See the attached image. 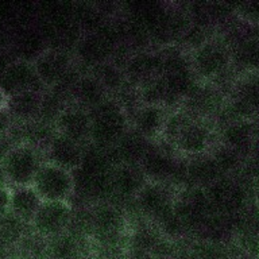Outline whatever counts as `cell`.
Segmentation results:
<instances>
[{"mask_svg": "<svg viewBox=\"0 0 259 259\" xmlns=\"http://www.w3.org/2000/svg\"><path fill=\"white\" fill-rule=\"evenodd\" d=\"M161 141L184 158L204 154L216 143L213 121L200 119L185 109H171L166 119Z\"/></svg>", "mask_w": 259, "mask_h": 259, "instance_id": "6da1fadb", "label": "cell"}, {"mask_svg": "<svg viewBox=\"0 0 259 259\" xmlns=\"http://www.w3.org/2000/svg\"><path fill=\"white\" fill-rule=\"evenodd\" d=\"M88 112L91 116L89 145L99 149L115 147L131 127L128 113L115 97H108Z\"/></svg>", "mask_w": 259, "mask_h": 259, "instance_id": "7a4b0ae2", "label": "cell"}, {"mask_svg": "<svg viewBox=\"0 0 259 259\" xmlns=\"http://www.w3.org/2000/svg\"><path fill=\"white\" fill-rule=\"evenodd\" d=\"M189 61L194 76L201 82L219 84L232 72L231 48L220 34H214L190 52Z\"/></svg>", "mask_w": 259, "mask_h": 259, "instance_id": "3957f363", "label": "cell"}, {"mask_svg": "<svg viewBox=\"0 0 259 259\" xmlns=\"http://www.w3.org/2000/svg\"><path fill=\"white\" fill-rule=\"evenodd\" d=\"M204 192L213 213L240 218L250 206V192L238 176H224Z\"/></svg>", "mask_w": 259, "mask_h": 259, "instance_id": "277c9868", "label": "cell"}, {"mask_svg": "<svg viewBox=\"0 0 259 259\" xmlns=\"http://www.w3.org/2000/svg\"><path fill=\"white\" fill-rule=\"evenodd\" d=\"M44 163V155L39 147L20 142L8 150L0 161V170L10 188L31 185L36 171Z\"/></svg>", "mask_w": 259, "mask_h": 259, "instance_id": "5b68a950", "label": "cell"}, {"mask_svg": "<svg viewBox=\"0 0 259 259\" xmlns=\"http://www.w3.org/2000/svg\"><path fill=\"white\" fill-rule=\"evenodd\" d=\"M31 186L42 201H70L76 190L72 171L45 161L36 171Z\"/></svg>", "mask_w": 259, "mask_h": 259, "instance_id": "8992f818", "label": "cell"}, {"mask_svg": "<svg viewBox=\"0 0 259 259\" xmlns=\"http://www.w3.org/2000/svg\"><path fill=\"white\" fill-rule=\"evenodd\" d=\"M176 193L177 189L167 184L147 181L134 197L133 202L139 216L155 226L173 210Z\"/></svg>", "mask_w": 259, "mask_h": 259, "instance_id": "52a82bcc", "label": "cell"}, {"mask_svg": "<svg viewBox=\"0 0 259 259\" xmlns=\"http://www.w3.org/2000/svg\"><path fill=\"white\" fill-rule=\"evenodd\" d=\"M74 216L76 210L70 201H42L30 223V230L49 240L70 230Z\"/></svg>", "mask_w": 259, "mask_h": 259, "instance_id": "ba28073f", "label": "cell"}, {"mask_svg": "<svg viewBox=\"0 0 259 259\" xmlns=\"http://www.w3.org/2000/svg\"><path fill=\"white\" fill-rule=\"evenodd\" d=\"M31 65L45 89L56 88L77 66L72 53L58 48L42 50L31 61Z\"/></svg>", "mask_w": 259, "mask_h": 259, "instance_id": "9c48e42d", "label": "cell"}, {"mask_svg": "<svg viewBox=\"0 0 259 259\" xmlns=\"http://www.w3.org/2000/svg\"><path fill=\"white\" fill-rule=\"evenodd\" d=\"M216 142L250 161L256 145V119H232L216 127Z\"/></svg>", "mask_w": 259, "mask_h": 259, "instance_id": "30bf717a", "label": "cell"}, {"mask_svg": "<svg viewBox=\"0 0 259 259\" xmlns=\"http://www.w3.org/2000/svg\"><path fill=\"white\" fill-rule=\"evenodd\" d=\"M162 56L159 49H143L133 52L123 62L127 84L133 88H141L161 74Z\"/></svg>", "mask_w": 259, "mask_h": 259, "instance_id": "8fae6325", "label": "cell"}, {"mask_svg": "<svg viewBox=\"0 0 259 259\" xmlns=\"http://www.w3.org/2000/svg\"><path fill=\"white\" fill-rule=\"evenodd\" d=\"M54 133L81 146L89 145L91 116L87 109L68 103L53 121Z\"/></svg>", "mask_w": 259, "mask_h": 259, "instance_id": "7c38bea8", "label": "cell"}, {"mask_svg": "<svg viewBox=\"0 0 259 259\" xmlns=\"http://www.w3.org/2000/svg\"><path fill=\"white\" fill-rule=\"evenodd\" d=\"M40 151H42L45 162H49V163H53L58 167L74 173L82 163L85 146L78 145L68 138L53 133L52 137L40 147Z\"/></svg>", "mask_w": 259, "mask_h": 259, "instance_id": "4fadbf2b", "label": "cell"}, {"mask_svg": "<svg viewBox=\"0 0 259 259\" xmlns=\"http://www.w3.org/2000/svg\"><path fill=\"white\" fill-rule=\"evenodd\" d=\"M0 88L8 97L24 91H46L38 80L31 62L16 58L0 73Z\"/></svg>", "mask_w": 259, "mask_h": 259, "instance_id": "5bb4252c", "label": "cell"}, {"mask_svg": "<svg viewBox=\"0 0 259 259\" xmlns=\"http://www.w3.org/2000/svg\"><path fill=\"white\" fill-rule=\"evenodd\" d=\"M171 109L163 105L141 104L130 117L131 128L149 142L161 141L166 119Z\"/></svg>", "mask_w": 259, "mask_h": 259, "instance_id": "9a60e30c", "label": "cell"}, {"mask_svg": "<svg viewBox=\"0 0 259 259\" xmlns=\"http://www.w3.org/2000/svg\"><path fill=\"white\" fill-rule=\"evenodd\" d=\"M147 180L138 165L117 163L111 170V198L133 201Z\"/></svg>", "mask_w": 259, "mask_h": 259, "instance_id": "2e32d148", "label": "cell"}, {"mask_svg": "<svg viewBox=\"0 0 259 259\" xmlns=\"http://www.w3.org/2000/svg\"><path fill=\"white\" fill-rule=\"evenodd\" d=\"M108 97V92L100 84V81L88 70H82L80 76L73 82L72 88L69 89V103L91 111L97 105H100Z\"/></svg>", "mask_w": 259, "mask_h": 259, "instance_id": "e0dca14e", "label": "cell"}, {"mask_svg": "<svg viewBox=\"0 0 259 259\" xmlns=\"http://www.w3.org/2000/svg\"><path fill=\"white\" fill-rule=\"evenodd\" d=\"M185 174L186 186L197 189H205L224 177L220 166L209 151L185 158Z\"/></svg>", "mask_w": 259, "mask_h": 259, "instance_id": "ac0fdd59", "label": "cell"}, {"mask_svg": "<svg viewBox=\"0 0 259 259\" xmlns=\"http://www.w3.org/2000/svg\"><path fill=\"white\" fill-rule=\"evenodd\" d=\"M42 204V198L38 196L31 185L8 186L7 213L20 223L30 227L32 218Z\"/></svg>", "mask_w": 259, "mask_h": 259, "instance_id": "d6986e66", "label": "cell"}, {"mask_svg": "<svg viewBox=\"0 0 259 259\" xmlns=\"http://www.w3.org/2000/svg\"><path fill=\"white\" fill-rule=\"evenodd\" d=\"M44 92H40V91H24V92L16 93V95L8 97L6 107L11 113L14 123L27 124V123L38 120Z\"/></svg>", "mask_w": 259, "mask_h": 259, "instance_id": "ffe728a7", "label": "cell"}, {"mask_svg": "<svg viewBox=\"0 0 259 259\" xmlns=\"http://www.w3.org/2000/svg\"><path fill=\"white\" fill-rule=\"evenodd\" d=\"M88 72L92 73L93 76L100 81V84L104 87L111 97H116L128 87L123 66L117 64L116 61H105L95 68L89 69Z\"/></svg>", "mask_w": 259, "mask_h": 259, "instance_id": "44dd1931", "label": "cell"}, {"mask_svg": "<svg viewBox=\"0 0 259 259\" xmlns=\"http://www.w3.org/2000/svg\"><path fill=\"white\" fill-rule=\"evenodd\" d=\"M189 247L200 259H230V248L223 243L194 240Z\"/></svg>", "mask_w": 259, "mask_h": 259, "instance_id": "7402d4cb", "label": "cell"}, {"mask_svg": "<svg viewBox=\"0 0 259 259\" xmlns=\"http://www.w3.org/2000/svg\"><path fill=\"white\" fill-rule=\"evenodd\" d=\"M12 127H14V119L7 107L0 108V137L8 135L11 133Z\"/></svg>", "mask_w": 259, "mask_h": 259, "instance_id": "603a6c76", "label": "cell"}, {"mask_svg": "<svg viewBox=\"0 0 259 259\" xmlns=\"http://www.w3.org/2000/svg\"><path fill=\"white\" fill-rule=\"evenodd\" d=\"M170 259H200L190 247L185 248H176L173 256Z\"/></svg>", "mask_w": 259, "mask_h": 259, "instance_id": "cb8c5ba5", "label": "cell"}, {"mask_svg": "<svg viewBox=\"0 0 259 259\" xmlns=\"http://www.w3.org/2000/svg\"><path fill=\"white\" fill-rule=\"evenodd\" d=\"M7 100H8V96L3 92V89L0 88V108H3V107L7 105Z\"/></svg>", "mask_w": 259, "mask_h": 259, "instance_id": "d4e9b609", "label": "cell"}]
</instances>
